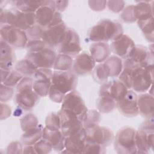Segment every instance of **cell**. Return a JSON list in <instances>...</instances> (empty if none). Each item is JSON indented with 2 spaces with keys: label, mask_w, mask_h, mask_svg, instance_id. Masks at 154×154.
<instances>
[{
  "label": "cell",
  "mask_w": 154,
  "mask_h": 154,
  "mask_svg": "<svg viewBox=\"0 0 154 154\" xmlns=\"http://www.w3.org/2000/svg\"><path fill=\"white\" fill-rule=\"evenodd\" d=\"M123 34L122 25L109 19H102L90 29L88 39L94 42L114 41Z\"/></svg>",
  "instance_id": "cell-1"
},
{
  "label": "cell",
  "mask_w": 154,
  "mask_h": 154,
  "mask_svg": "<svg viewBox=\"0 0 154 154\" xmlns=\"http://www.w3.org/2000/svg\"><path fill=\"white\" fill-rule=\"evenodd\" d=\"M1 24L14 26L26 31L35 23V13H26L16 8L4 10L1 8Z\"/></svg>",
  "instance_id": "cell-2"
},
{
  "label": "cell",
  "mask_w": 154,
  "mask_h": 154,
  "mask_svg": "<svg viewBox=\"0 0 154 154\" xmlns=\"http://www.w3.org/2000/svg\"><path fill=\"white\" fill-rule=\"evenodd\" d=\"M33 80L29 77H23L16 87L15 102L24 110L32 109L38 101V96L33 90Z\"/></svg>",
  "instance_id": "cell-3"
},
{
  "label": "cell",
  "mask_w": 154,
  "mask_h": 154,
  "mask_svg": "<svg viewBox=\"0 0 154 154\" xmlns=\"http://www.w3.org/2000/svg\"><path fill=\"white\" fill-rule=\"evenodd\" d=\"M136 130L132 127L121 128L116 135L114 149L117 153L134 154L137 153L135 145Z\"/></svg>",
  "instance_id": "cell-4"
},
{
  "label": "cell",
  "mask_w": 154,
  "mask_h": 154,
  "mask_svg": "<svg viewBox=\"0 0 154 154\" xmlns=\"http://www.w3.org/2000/svg\"><path fill=\"white\" fill-rule=\"evenodd\" d=\"M153 121L149 119L143 122L135 134V145L137 153H148L153 150Z\"/></svg>",
  "instance_id": "cell-5"
},
{
  "label": "cell",
  "mask_w": 154,
  "mask_h": 154,
  "mask_svg": "<svg viewBox=\"0 0 154 154\" xmlns=\"http://www.w3.org/2000/svg\"><path fill=\"white\" fill-rule=\"evenodd\" d=\"M153 81V64L134 69L132 73L131 88L133 91L143 93L150 89Z\"/></svg>",
  "instance_id": "cell-6"
},
{
  "label": "cell",
  "mask_w": 154,
  "mask_h": 154,
  "mask_svg": "<svg viewBox=\"0 0 154 154\" xmlns=\"http://www.w3.org/2000/svg\"><path fill=\"white\" fill-rule=\"evenodd\" d=\"M77 82L76 75L70 70H55L53 72L51 86L65 95L75 90Z\"/></svg>",
  "instance_id": "cell-7"
},
{
  "label": "cell",
  "mask_w": 154,
  "mask_h": 154,
  "mask_svg": "<svg viewBox=\"0 0 154 154\" xmlns=\"http://www.w3.org/2000/svg\"><path fill=\"white\" fill-rule=\"evenodd\" d=\"M61 103V109L76 115L83 122L88 109L79 93L73 90L67 93Z\"/></svg>",
  "instance_id": "cell-8"
},
{
  "label": "cell",
  "mask_w": 154,
  "mask_h": 154,
  "mask_svg": "<svg viewBox=\"0 0 154 154\" xmlns=\"http://www.w3.org/2000/svg\"><path fill=\"white\" fill-rule=\"evenodd\" d=\"M1 38L13 48L23 49L26 47L28 38L25 31L12 26L4 25L1 26Z\"/></svg>",
  "instance_id": "cell-9"
},
{
  "label": "cell",
  "mask_w": 154,
  "mask_h": 154,
  "mask_svg": "<svg viewBox=\"0 0 154 154\" xmlns=\"http://www.w3.org/2000/svg\"><path fill=\"white\" fill-rule=\"evenodd\" d=\"M153 54L143 45H135V48L131 56L125 59L123 62V68L134 69L138 67H144L150 63Z\"/></svg>",
  "instance_id": "cell-10"
},
{
  "label": "cell",
  "mask_w": 154,
  "mask_h": 154,
  "mask_svg": "<svg viewBox=\"0 0 154 154\" xmlns=\"http://www.w3.org/2000/svg\"><path fill=\"white\" fill-rule=\"evenodd\" d=\"M59 54L72 56L78 55L81 53L82 48L78 33L71 28H67L64 38L57 48Z\"/></svg>",
  "instance_id": "cell-11"
},
{
  "label": "cell",
  "mask_w": 154,
  "mask_h": 154,
  "mask_svg": "<svg viewBox=\"0 0 154 154\" xmlns=\"http://www.w3.org/2000/svg\"><path fill=\"white\" fill-rule=\"evenodd\" d=\"M57 54L53 49L45 48L36 52H28L25 58L31 61L37 69H51L54 67Z\"/></svg>",
  "instance_id": "cell-12"
},
{
  "label": "cell",
  "mask_w": 154,
  "mask_h": 154,
  "mask_svg": "<svg viewBox=\"0 0 154 154\" xmlns=\"http://www.w3.org/2000/svg\"><path fill=\"white\" fill-rule=\"evenodd\" d=\"M86 141L99 144L104 147L109 146L114 140L113 132L108 128L97 125L85 129Z\"/></svg>",
  "instance_id": "cell-13"
},
{
  "label": "cell",
  "mask_w": 154,
  "mask_h": 154,
  "mask_svg": "<svg viewBox=\"0 0 154 154\" xmlns=\"http://www.w3.org/2000/svg\"><path fill=\"white\" fill-rule=\"evenodd\" d=\"M58 114L61 120V131L65 137L74 134L84 128L82 122L75 114L61 109Z\"/></svg>",
  "instance_id": "cell-14"
},
{
  "label": "cell",
  "mask_w": 154,
  "mask_h": 154,
  "mask_svg": "<svg viewBox=\"0 0 154 154\" xmlns=\"http://www.w3.org/2000/svg\"><path fill=\"white\" fill-rule=\"evenodd\" d=\"M66 29V26L63 22L55 26L45 28L42 40L48 48H57L64 38Z\"/></svg>",
  "instance_id": "cell-15"
},
{
  "label": "cell",
  "mask_w": 154,
  "mask_h": 154,
  "mask_svg": "<svg viewBox=\"0 0 154 154\" xmlns=\"http://www.w3.org/2000/svg\"><path fill=\"white\" fill-rule=\"evenodd\" d=\"M138 96L133 90H128L126 95L117 102V108L119 112L128 117H134L138 115L137 103Z\"/></svg>",
  "instance_id": "cell-16"
},
{
  "label": "cell",
  "mask_w": 154,
  "mask_h": 154,
  "mask_svg": "<svg viewBox=\"0 0 154 154\" xmlns=\"http://www.w3.org/2000/svg\"><path fill=\"white\" fill-rule=\"evenodd\" d=\"M135 48L132 39L126 34H123L112 42L110 48L116 55L120 58L126 59L131 56Z\"/></svg>",
  "instance_id": "cell-17"
},
{
  "label": "cell",
  "mask_w": 154,
  "mask_h": 154,
  "mask_svg": "<svg viewBox=\"0 0 154 154\" xmlns=\"http://www.w3.org/2000/svg\"><path fill=\"white\" fill-rule=\"evenodd\" d=\"M86 131L83 128L76 133L65 137L64 150L62 153H82L86 143Z\"/></svg>",
  "instance_id": "cell-18"
},
{
  "label": "cell",
  "mask_w": 154,
  "mask_h": 154,
  "mask_svg": "<svg viewBox=\"0 0 154 154\" xmlns=\"http://www.w3.org/2000/svg\"><path fill=\"white\" fill-rule=\"evenodd\" d=\"M128 90L123 82L119 79H116L103 83L99 90V94L108 95L117 102L126 95Z\"/></svg>",
  "instance_id": "cell-19"
},
{
  "label": "cell",
  "mask_w": 154,
  "mask_h": 154,
  "mask_svg": "<svg viewBox=\"0 0 154 154\" xmlns=\"http://www.w3.org/2000/svg\"><path fill=\"white\" fill-rule=\"evenodd\" d=\"M54 5V1H46L35 12V23L44 29L49 27L56 12Z\"/></svg>",
  "instance_id": "cell-20"
},
{
  "label": "cell",
  "mask_w": 154,
  "mask_h": 154,
  "mask_svg": "<svg viewBox=\"0 0 154 154\" xmlns=\"http://www.w3.org/2000/svg\"><path fill=\"white\" fill-rule=\"evenodd\" d=\"M95 66L96 61L90 54L82 52L76 55L72 69L76 75H84L91 72Z\"/></svg>",
  "instance_id": "cell-21"
},
{
  "label": "cell",
  "mask_w": 154,
  "mask_h": 154,
  "mask_svg": "<svg viewBox=\"0 0 154 154\" xmlns=\"http://www.w3.org/2000/svg\"><path fill=\"white\" fill-rule=\"evenodd\" d=\"M0 43L1 69L11 71L15 61V54L13 48L1 38Z\"/></svg>",
  "instance_id": "cell-22"
},
{
  "label": "cell",
  "mask_w": 154,
  "mask_h": 154,
  "mask_svg": "<svg viewBox=\"0 0 154 154\" xmlns=\"http://www.w3.org/2000/svg\"><path fill=\"white\" fill-rule=\"evenodd\" d=\"M42 138L48 141L51 144L53 149L57 152H61L65 149V137L61 130L52 131L45 127L43 128Z\"/></svg>",
  "instance_id": "cell-23"
},
{
  "label": "cell",
  "mask_w": 154,
  "mask_h": 154,
  "mask_svg": "<svg viewBox=\"0 0 154 154\" xmlns=\"http://www.w3.org/2000/svg\"><path fill=\"white\" fill-rule=\"evenodd\" d=\"M137 103L139 114L147 119L153 118L154 106L153 95L149 93L139 95L137 98Z\"/></svg>",
  "instance_id": "cell-24"
},
{
  "label": "cell",
  "mask_w": 154,
  "mask_h": 154,
  "mask_svg": "<svg viewBox=\"0 0 154 154\" xmlns=\"http://www.w3.org/2000/svg\"><path fill=\"white\" fill-rule=\"evenodd\" d=\"M111 52L110 46L106 42H94L90 46V55L97 63L104 62Z\"/></svg>",
  "instance_id": "cell-25"
},
{
  "label": "cell",
  "mask_w": 154,
  "mask_h": 154,
  "mask_svg": "<svg viewBox=\"0 0 154 154\" xmlns=\"http://www.w3.org/2000/svg\"><path fill=\"white\" fill-rule=\"evenodd\" d=\"M134 5V13L137 20H145L153 16V7L150 1H141Z\"/></svg>",
  "instance_id": "cell-26"
},
{
  "label": "cell",
  "mask_w": 154,
  "mask_h": 154,
  "mask_svg": "<svg viewBox=\"0 0 154 154\" xmlns=\"http://www.w3.org/2000/svg\"><path fill=\"white\" fill-rule=\"evenodd\" d=\"M15 8L26 13H35L39 7L43 5L46 1L17 0L11 1Z\"/></svg>",
  "instance_id": "cell-27"
},
{
  "label": "cell",
  "mask_w": 154,
  "mask_h": 154,
  "mask_svg": "<svg viewBox=\"0 0 154 154\" xmlns=\"http://www.w3.org/2000/svg\"><path fill=\"white\" fill-rule=\"evenodd\" d=\"M97 110L102 113H109L117 108V101L106 94H99L96 101Z\"/></svg>",
  "instance_id": "cell-28"
},
{
  "label": "cell",
  "mask_w": 154,
  "mask_h": 154,
  "mask_svg": "<svg viewBox=\"0 0 154 154\" xmlns=\"http://www.w3.org/2000/svg\"><path fill=\"white\" fill-rule=\"evenodd\" d=\"M103 63L107 66L109 72V77L119 76L123 70V61L116 55L109 57Z\"/></svg>",
  "instance_id": "cell-29"
},
{
  "label": "cell",
  "mask_w": 154,
  "mask_h": 154,
  "mask_svg": "<svg viewBox=\"0 0 154 154\" xmlns=\"http://www.w3.org/2000/svg\"><path fill=\"white\" fill-rule=\"evenodd\" d=\"M38 125L35 128L25 131L21 137L22 143L25 146L34 145L42 138L43 128Z\"/></svg>",
  "instance_id": "cell-30"
},
{
  "label": "cell",
  "mask_w": 154,
  "mask_h": 154,
  "mask_svg": "<svg viewBox=\"0 0 154 154\" xmlns=\"http://www.w3.org/2000/svg\"><path fill=\"white\" fill-rule=\"evenodd\" d=\"M14 67V69L24 76V77L33 76L38 69L31 61L26 58L17 61L15 64Z\"/></svg>",
  "instance_id": "cell-31"
},
{
  "label": "cell",
  "mask_w": 154,
  "mask_h": 154,
  "mask_svg": "<svg viewBox=\"0 0 154 154\" xmlns=\"http://www.w3.org/2000/svg\"><path fill=\"white\" fill-rule=\"evenodd\" d=\"M73 60L72 57L59 54L57 55L53 68L55 70L69 71L72 69Z\"/></svg>",
  "instance_id": "cell-32"
},
{
  "label": "cell",
  "mask_w": 154,
  "mask_h": 154,
  "mask_svg": "<svg viewBox=\"0 0 154 154\" xmlns=\"http://www.w3.org/2000/svg\"><path fill=\"white\" fill-rule=\"evenodd\" d=\"M138 25L144 34L146 39L153 43V17L150 18L137 20Z\"/></svg>",
  "instance_id": "cell-33"
},
{
  "label": "cell",
  "mask_w": 154,
  "mask_h": 154,
  "mask_svg": "<svg viewBox=\"0 0 154 154\" xmlns=\"http://www.w3.org/2000/svg\"><path fill=\"white\" fill-rule=\"evenodd\" d=\"M51 86V79H38L33 82V90L40 97H46L48 95Z\"/></svg>",
  "instance_id": "cell-34"
},
{
  "label": "cell",
  "mask_w": 154,
  "mask_h": 154,
  "mask_svg": "<svg viewBox=\"0 0 154 154\" xmlns=\"http://www.w3.org/2000/svg\"><path fill=\"white\" fill-rule=\"evenodd\" d=\"M93 77L94 81L99 84L107 81L109 77V72L107 66L103 63L97 64L93 70Z\"/></svg>",
  "instance_id": "cell-35"
},
{
  "label": "cell",
  "mask_w": 154,
  "mask_h": 154,
  "mask_svg": "<svg viewBox=\"0 0 154 154\" xmlns=\"http://www.w3.org/2000/svg\"><path fill=\"white\" fill-rule=\"evenodd\" d=\"M100 119V114L99 111L95 109L88 110L85 118L82 124L85 129H89L99 125Z\"/></svg>",
  "instance_id": "cell-36"
},
{
  "label": "cell",
  "mask_w": 154,
  "mask_h": 154,
  "mask_svg": "<svg viewBox=\"0 0 154 154\" xmlns=\"http://www.w3.org/2000/svg\"><path fill=\"white\" fill-rule=\"evenodd\" d=\"M21 129L23 132L35 128L38 126L37 117L32 114H28L23 116L20 121Z\"/></svg>",
  "instance_id": "cell-37"
},
{
  "label": "cell",
  "mask_w": 154,
  "mask_h": 154,
  "mask_svg": "<svg viewBox=\"0 0 154 154\" xmlns=\"http://www.w3.org/2000/svg\"><path fill=\"white\" fill-rule=\"evenodd\" d=\"M46 128L48 129L55 131L60 130L61 129V120L58 112L49 113L45 120Z\"/></svg>",
  "instance_id": "cell-38"
},
{
  "label": "cell",
  "mask_w": 154,
  "mask_h": 154,
  "mask_svg": "<svg viewBox=\"0 0 154 154\" xmlns=\"http://www.w3.org/2000/svg\"><path fill=\"white\" fill-rule=\"evenodd\" d=\"M44 28L35 23L34 25L28 28L25 32L28 37V40H41Z\"/></svg>",
  "instance_id": "cell-39"
},
{
  "label": "cell",
  "mask_w": 154,
  "mask_h": 154,
  "mask_svg": "<svg viewBox=\"0 0 154 154\" xmlns=\"http://www.w3.org/2000/svg\"><path fill=\"white\" fill-rule=\"evenodd\" d=\"M36 153L46 154L51 152L53 149L51 144L47 140L42 138L34 144Z\"/></svg>",
  "instance_id": "cell-40"
},
{
  "label": "cell",
  "mask_w": 154,
  "mask_h": 154,
  "mask_svg": "<svg viewBox=\"0 0 154 154\" xmlns=\"http://www.w3.org/2000/svg\"><path fill=\"white\" fill-rule=\"evenodd\" d=\"M105 147L93 142L86 141L85 147L82 151L83 153H99V154H103L106 153Z\"/></svg>",
  "instance_id": "cell-41"
},
{
  "label": "cell",
  "mask_w": 154,
  "mask_h": 154,
  "mask_svg": "<svg viewBox=\"0 0 154 154\" xmlns=\"http://www.w3.org/2000/svg\"><path fill=\"white\" fill-rule=\"evenodd\" d=\"M23 78V76L14 69L11 71L7 78L2 84L8 87H13L17 85Z\"/></svg>",
  "instance_id": "cell-42"
},
{
  "label": "cell",
  "mask_w": 154,
  "mask_h": 154,
  "mask_svg": "<svg viewBox=\"0 0 154 154\" xmlns=\"http://www.w3.org/2000/svg\"><path fill=\"white\" fill-rule=\"evenodd\" d=\"M46 47L45 42L41 39L28 40L25 48L28 51V52H36L42 51Z\"/></svg>",
  "instance_id": "cell-43"
},
{
  "label": "cell",
  "mask_w": 154,
  "mask_h": 154,
  "mask_svg": "<svg viewBox=\"0 0 154 154\" xmlns=\"http://www.w3.org/2000/svg\"><path fill=\"white\" fill-rule=\"evenodd\" d=\"M133 70L129 68H123L121 73L119 76V80L125 85L128 89L131 88L132 73Z\"/></svg>",
  "instance_id": "cell-44"
},
{
  "label": "cell",
  "mask_w": 154,
  "mask_h": 154,
  "mask_svg": "<svg viewBox=\"0 0 154 154\" xmlns=\"http://www.w3.org/2000/svg\"><path fill=\"white\" fill-rule=\"evenodd\" d=\"M121 19L126 23H132L137 20L134 13V5H130L123 8L121 14Z\"/></svg>",
  "instance_id": "cell-45"
},
{
  "label": "cell",
  "mask_w": 154,
  "mask_h": 154,
  "mask_svg": "<svg viewBox=\"0 0 154 154\" xmlns=\"http://www.w3.org/2000/svg\"><path fill=\"white\" fill-rule=\"evenodd\" d=\"M14 93L13 87H8L4 84H1V102H5L10 100Z\"/></svg>",
  "instance_id": "cell-46"
},
{
  "label": "cell",
  "mask_w": 154,
  "mask_h": 154,
  "mask_svg": "<svg viewBox=\"0 0 154 154\" xmlns=\"http://www.w3.org/2000/svg\"><path fill=\"white\" fill-rule=\"evenodd\" d=\"M52 74H53V72L51 70V69L40 68L36 70L33 76L34 79H51Z\"/></svg>",
  "instance_id": "cell-47"
},
{
  "label": "cell",
  "mask_w": 154,
  "mask_h": 154,
  "mask_svg": "<svg viewBox=\"0 0 154 154\" xmlns=\"http://www.w3.org/2000/svg\"><path fill=\"white\" fill-rule=\"evenodd\" d=\"M106 5L109 10L114 13H119L125 8V2L123 1H108Z\"/></svg>",
  "instance_id": "cell-48"
},
{
  "label": "cell",
  "mask_w": 154,
  "mask_h": 154,
  "mask_svg": "<svg viewBox=\"0 0 154 154\" xmlns=\"http://www.w3.org/2000/svg\"><path fill=\"white\" fill-rule=\"evenodd\" d=\"M48 96L52 102L55 103H61L65 96V94L58 91L57 90L51 86Z\"/></svg>",
  "instance_id": "cell-49"
},
{
  "label": "cell",
  "mask_w": 154,
  "mask_h": 154,
  "mask_svg": "<svg viewBox=\"0 0 154 154\" xmlns=\"http://www.w3.org/2000/svg\"><path fill=\"white\" fill-rule=\"evenodd\" d=\"M23 148L22 144L19 141L11 142L7 147V153H22Z\"/></svg>",
  "instance_id": "cell-50"
},
{
  "label": "cell",
  "mask_w": 154,
  "mask_h": 154,
  "mask_svg": "<svg viewBox=\"0 0 154 154\" xmlns=\"http://www.w3.org/2000/svg\"><path fill=\"white\" fill-rule=\"evenodd\" d=\"M106 1H89L88 5L92 10L100 11L105 9L106 5Z\"/></svg>",
  "instance_id": "cell-51"
},
{
  "label": "cell",
  "mask_w": 154,
  "mask_h": 154,
  "mask_svg": "<svg viewBox=\"0 0 154 154\" xmlns=\"http://www.w3.org/2000/svg\"><path fill=\"white\" fill-rule=\"evenodd\" d=\"M11 109L10 106L3 102H1V120H4L10 116Z\"/></svg>",
  "instance_id": "cell-52"
},
{
  "label": "cell",
  "mask_w": 154,
  "mask_h": 154,
  "mask_svg": "<svg viewBox=\"0 0 154 154\" xmlns=\"http://www.w3.org/2000/svg\"><path fill=\"white\" fill-rule=\"evenodd\" d=\"M54 6L56 11L58 12L64 11L68 6V1H54Z\"/></svg>",
  "instance_id": "cell-53"
},
{
  "label": "cell",
  "mask_w": 154,
  "mask_h": 154,
  "mask_svg": "<svg viewBox=\"0 0 154 154\" xmlns=\"http://www.w3.org/2000/svg\"><path fill=\"white\" fill-rule=\"evenodd\" d=\"M22 153H36L34 150V145L25 146L24 148H23Z\"/></svg>",
  "instance_id": "cell-54"
},
{
  "label": "cell",
  "mask_w": 154,
  "mask_h": 154,
  "mask_svg": "<svg viewBox=\"0 0 154 154\" xmlns=\"http://www.w3.org/2000/svg\"><path fill=\"white\" fill-rule=\"evenodd\" d=\"M11 71L10 70H4L1 69V83H3L6 79L7 78V77L8 76V75H10Z\"/></svg>",
  "instance_id": "cell-55"
},
{
  "label": "cell",
  "mask_w": 154,
  "mask_h": 154,
  "mask_svg": "<svg viewBox=\"0 0 154 154\" xmlns=\"http://www.w3.org/2000/svg\"><path fill=\"white\" fill-rule=\"evenodd\" d=\"M22 109H22L21 107L19 106V108H17V109L15 110V111H14V116H16V117H19V116H20L22 114Z\"/></svg>",
  "instance_id": "cell-56"
}]
</instances>
